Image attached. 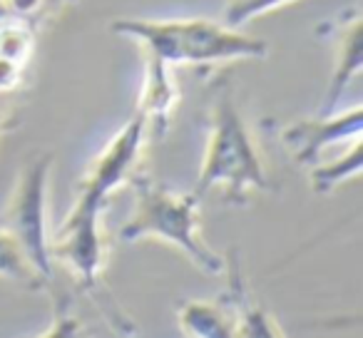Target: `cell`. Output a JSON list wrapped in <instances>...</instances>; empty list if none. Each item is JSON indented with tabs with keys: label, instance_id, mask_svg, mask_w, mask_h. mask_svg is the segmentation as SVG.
<instances>
[{
	"label": "cell",
	"instance_id": "cell-1",
	"mask_svg": "<svg viewBox=\"0 0 363 338\" xmlns=\"http://www.w3.org/2000/svg\"><path fill=\"white\" fill-rule=\"evenodd\" d=\"M212 189L222 192L227 204H247L252 192L269 189V174L259 157L257 142L239 112L229 82H219L209 105V137L194 194L207 197Z\"/></svg>",
	"mask_w": 363,
	"mask_h": 338
},
{
	"label": "cell",
	"instance_id": "cell-2",
	"mask_svg": "<svg viewBox=\"0 0 363 338\" xmlns=\"http://www.w3.org/2000/svg\"><path fill=\"white\" fill-rule=\"evenodd\" d=\"M115 35L132 38L142 50L174 65H219L234 60H262L269 55V43L239 33L227 23L204 18H174V21H150V18H120L112 21Z\"/></svg>",
	"mask_w": 363,
	"mask_h": 338
},
{
	"label": "cell",
	"instance_id": "cell-3",
	"mask_svg": "<svg viewBox=\"0 0 363 338\" xmlns=\"http://www.w3.org/2000/svg\"><path fill=\"white\" fill-rule=\"evenodd\" d=\"M127 184L135 197V209L120 229L122 242L160 239L184 254L199 271L224 274V257L202 239L197 194L164 187L140 169L130 174Z\"/></svg>",
	"mask_w": 363,
	"mask_h": 338
},
{
	"label": "cell",
	"instance_id": "cell-4",
	"mask_svg": "<svg viewBox=\"0 0 363 338\" xmlns=\"http://www.w3.org/2000/svg\"><path fill=\"white\" fill-rule=\"evenodd\" d=\"M52 154L33 157L18 174L16 189H13L11 204L3 217V227L13 234L18 247L23 249L30 266L38 271V276L45 281V286L52 281L55 261L50 257V232H48V182H50Z\"/></svg>",
	"mask_w": 363,
	"mask_h": 338
},
{
	"label": "cell",
	"instance_id": "cell-5",
	"mask_svg": "<svg viewBox=\"0 0 363 338\" xmlns=\"http://www.w3.org/2000/svg\"><path fill=\"white\" fill-rule=\"evenodd\" d=\"M102 212H105V207H97V204L75 197L72 209L50 239L52 261L62 264L72 274L77 286H82L90 293L100 291V278L107 266Z\"/></svg>",
	"mask_w": 363,
	"mask_h": 338
},
{
	"label": "cell",
	"instance_id": "cell-6",
	"mask_svg": "<svg viewBox=\"0 0 363 338\" xmlns=\"http://www.w3.org/2000/svg\"><path fill=\"white\" fill-rule=\"evenodd\" d=\"M145 142L147 125L142 120V115L135 112L130 117V122L125 127H120V132L112 137L110 145L95 157L85 177L77 184V197L87 199L92 204H100V207H107V199L112 197V192H117L122 184H127L130 174L135 172Z\"/></svg>",
	"mask_w": 363,
	"mask_h": 338
},
{
	"label": "cell",
	"instance_id": "cell-7",
	"mask_svg": "<svg viewBox=\"0 0 363 338\" xmlns=\"http://www.w3.org/2000/svg\"><path fill=\"white\" fill-rule=\"evenodd\" d=\"M361 125L363 107L353 105L341 112H323L313 120H296L281 127L279 137L298 167H313L321 159V152L328 147L361 140Z\"/></svg>",
	"mask_w": 363,
	"mask_h": 338
},
{
	"label": "cell",
	"instance_id": "cell-8",
	"mask_svg": "<svg viewBox=\"0 0 363 338\" xmlns=\"http://www.w3.org/2000/svg\"><path fill=\"white\" fill-rule=\"evenodd\" d=\"M38 18L0 13V95H13L23 85L26 67L38 45Z\"/></svg>",
	"mask_w": 363,
	"mask_h": 338
},
{
	"label": "cell",
	"instance_id": "cell-9",
	"mask_svg": "<svg viewBox=\"0 0 363 338\" xmlns=\"http://www.w3.org/2000/svg\"><path fill=\"white\" fill-rule=\"evenodd\" d=\"M177 102H179V90H177L172 65L160 60L157 55L145 52V80H142L135 112L145 120L147 137L164 135L172 115H174Z\"/></svg>",
	"mask_w": 363,
	"mask_h": 338
},
{
	"label": "cell",
	"instance_id": "cell-10",
	"mask_svg": "<svg viewBox=\"0 0 363 338\" xmlns=\"http://www.w3.org/2000/svg\"><path fill=\"white\" fill-rule=\"evenodd\" d=\"M336 60H333L331 82H328L326 100H323V112L336 110L338 100L348 90L353 80L361 75L363 67V21L356 8H348L346 16L338 18L336 38Z\"/></svg>",
	"mask_w": 363,
	"mask_h": 338
},
{
	"label": "cell",
	"instance_id": "cell-11",
	"mask_svg": "<svg viewBox=\"0 0 363 338\" xmlns=\"http://www.w3.org/2000/svg\"><path fill=\"white\" fill-rule=\"evenodd\" d=\"M177 321L182 333L197 338H232L237 336L232 308L219 301H184L177 308Z\"/></svg>",
	"mask_w": 363,
	"mask_h": 338
},
{
	"label": "cell",
	"instance_id": "cell-12",
	"mask_svg": "<svg viewBox=\"0 0 363 338\" xmlns=\"http://www.w3.org/2000/svg\"><path fill=\"white\" fill-rule=\"evenodd\" d=\"M363 164V150H361V140L348 142V150L343 152L338 159L328 162V164H313L311 174H308V182L311 189L316 194H331L338 184H343L346 179L356 177L361 172Z\"/></svg>",
	"mask_w": 363,
	"mask_h": 338
},
{
	"label": "cell",
	"instance_id": "cell-13",
	"mask_svg": "<svg viewBox=\"0 0 363 338\" xmlns=\"http://www.w3.org/2000/svg\"><path fill=\"white\" fill-rule=\"evenodd\" d=\"M0 278H8V281H16L28 288L45 286V281L38 276V271L30 266L23 249L18 247L13 234L3 224H0Z\"/></svg>",
	"mask_w": 363,
	"mask_h": 338
},
{
	"label": "cell",
	"instance_id": "cell-14",
	"mask_svg": "<svg viewBox=\"0 0 363 338\" xmlns=\"http://www.w3.org/2000/svg\"><path fill=\"white\" fill-rule=\"evenodd\" d=\"M294 0H224V23L229 28H242L254 18L274 13Z\"/></svg>",
	"mask_w": 363,
	"mask_h": 338
},
{
	"label": "cell",
	"instance_id": "cell-15",
	"mask_svg": "<svg viewBox=\"0 0 363 338\" xmlns=\"http://www.w3.org/2000/svg\"><path fill=\"white\" fill-rule=\"evenodd\" d=\"M67 3H72V0H0V13L45 21L48 13H57Z\"/></svg>",
	"mask_w": 363,
	"mask_h": 338
},
{
	"label": "cell",
	"instance_id": "cell-16",
	"mask_svg": "<svg viewBox=\"0 0 363 338\" xmlns=\"http://www.w3.org/2000/svg\"><path fill=\"white\" fill-rule=\"evenodd\" d=\"M52 306H55V318H52L50 331H45V336H75V333H80L77 331L80 323L72 316L70 301H67L65 296L52 298Z\"/></svg>",
	"mask_w": 363,
	"mask_h": 338
}]
</instances>
